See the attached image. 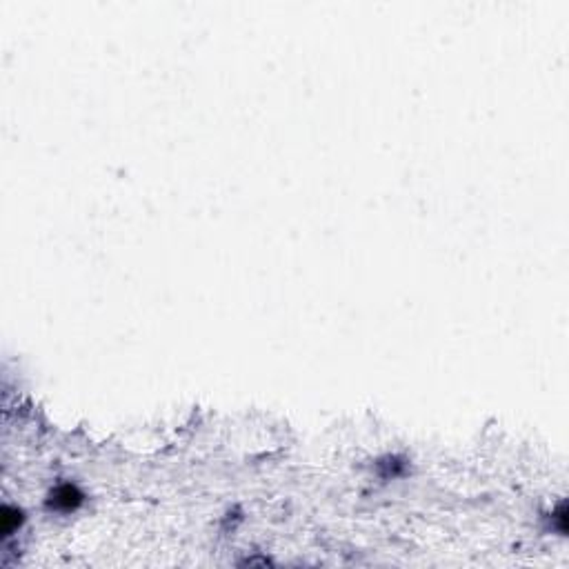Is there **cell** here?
Instances as JSON below:
<instances>
[{
    "label": "cell",
    "instance_id": "cell-1",
    "mask_svg": "<svg viewBox=\"0 0 569 569\" xmlns=\"http://www.w3.org/2000/svg\"><path fill=\"white\" fill-rule=\"evenodd\" d=\"M83 501V494L76 489V487H71V485H63L58 487L56 491L51 494V501L49 505L53 509H63V511H69V509H76Z\"/></svg>",
    "mask_w": 569,
    "mask_h": 569
}]
</instances>
